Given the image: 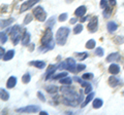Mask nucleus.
<instances>
[{
  "label": "nucleus",
  "mask_w": 124,
  "mask_h": 115,
  "mask_svg": "<svg viewBox=\"0 0 124 115\" xmlns=\"http://www.w3.org/2000/svg\"><path fill=\"white\" fill-rule=\"evenodd\" d=\"M41 45L46 48V51L52 49L55 46V41L53 39V33H52V28H48L45 31L44 36L41 37Z\"/></svg>",
  "instance_id": "obj_1"
},
{
  "label": "nucleus",
  "mask_w": 124,
  "mask_h": 115,
  "mask_svg": "<svg viewBox=\"0 0 124 115\" xmlns=\"http://www.w3.org/2000/svg\"><path fill=\"white\" fill-rule=\"evenodd\" d=\"M70 33V29L67 28V27H61L57 30L56 32V36H55V41L58 45H64L66 43V40H67V37Z\"/></svg>",
  "instance_id": "obj_2"
},
{
  "label": "nucleus",
  "mask_w": 124,
  "mask_h": 115,
  "mask_svg": "<svg viewBox=\"0 0 124 115\" xmlns=\"http://www.w3.org/2000/svg\"><path fill=\"white\" fill-rule=\"evenodd\" d=\"M77 63L73 58H67L65 61L61 62L58 66V69L60 70H67L70 72H76L77 71Z\"/></svg>",
  "instance_id": "obj_3"
},
{
  "label": "nucleus",
  "mask_w": 124,
  "mask_h": 115,
  "mask_svg": "<svg viewBox=\"0 0 124 115\" xmlns=\"http://www.w3.org/2000/svg\"><path fill=\"white\" fill-rule=\"evenodd\" d=\"M9 32H10L11 40H13L14 45H17L19 42L22 40V37H21V27L18 26V25H16L11 29H9Z\"/></svg>",
  "instance_id": "obj_4"
},
{
  "label": "nucleus",
  "mask_w": 124,
  "mask_h": 115,
  "mask_svg": "<svg viewBox=\"0 0 124 115\" xmlns=\"http://www.w3.org/2000/svg\"><path fill=\"white\" fill-rule=\"evenodd\" d=\"M32 14L35 17L36 20L39 21V22H45L46 19V13L41 6L35 7V8L33 9V11H32Z\"/></svg>",
  "instance_id": "obj_5"
},
{
  "label": "nucleus",
  "mask_w": 124,
  "mask_h": 115,
  "mask_svg": "<svg viewBox=\"0 0 124 115\" xmlns=\"http://www.w3.org/2000/svg\"><path fill=\"white\" fill-rule=\"evenodd\" d=\"M17 112L19 113H36L39 111V107L36 106V105H29V106H26L24 108H18Z\"/></svg>",
  "instance_id": "obj_6"
},
{
  "label": "nucleus",
  "mask_w": 124,
  "mask_h": 115,
  "mask_svg": "<svg viewBox=\"0 0 124 115\" xmlns=\"http://www.w3.org/2000/svg\"><path fill=\"white\" fill-rule=\"evenodd\" d=\"M87 28L90 33H95L98 29V18L97 17H93L90 19L89 24L87 26Z\"/></svg>",
  "instance_id": "obj_7"
},
{
  "label": "nucleus",
  "mask_w": 124,
  "mask_h": 115,
  "mask_svg": "<svg viewBox=\"0 0 124 115\" xmlns=\"http://www.w3.org/2000/svg\"><path fill=\"white\" fill-rule=\"evenodd\" d=\"M38 1H39V0H27L26 2H24L21 5V7H20V13H25V11H27L29 8H31L32 6L35 5Z\"/></svg>",
  "instance_id": "obj_8"
},
{
  "label": "nucleus",
  "mask_w": 124,
  "mask_h": 115,
  "mask_svg": "<svg viewBox=\"0 0 124 115\" xmlns=\"http://www.w3.org/2000/svg\"><path fill=\"white\" fill-rule=\"evenodd\" d=\"M30 38H31L30 33L28 31H25L22 36V40H21V43L23 46H27V45L30 44Z\"/></svg>",
  "instance_id": "obj_9"
},
{
  "label": "nucleus",
  "mask_w": 124,
  "mask_h": 115,
  "mask_svg": "<svg viewBox=\"0 0 124 115\" xmlns=\"http://www.w3.org/2000/svg\"><path fill=\"white\" fill-rule=\"evenodd\" d=\"M119 72H120L119 65L112 63L110 65V67H108V73H111L112 75H117V74H119Z\"/></svg>",
  "instance_id": "obj_10"
},
{
  "label": "nucleus",
  "mask_w": 124,
  "mask_h": 115,
  "mask_svg": "<svg viewBox=\"0 0 124 115\" xmlns=\"http://www.w3.org/2000/svg\"><path fill=\"white\" fill-rule=\"evenodd\" d=\"M86 10H87L86 6H85V5H81V6H79L75 10V16L78 17V18H82V17L85 16V13H86Z\"/></svg>",
  "instance_id": "obj_11"
},
{
  "label": "nucleus",
  "mask_w": 124,
  "mask_h": 115,
  "mask_svg": "<svg viewBox=\"0 0 124 115\" xmlns=\"http://www.w3.org/2000/svg\"><path fill=\"white\" fill-rule=\"evenodd\" d=\"M121 80H120L119 78L115 77V75H112L110 78H108V84L112 86V87H116L120 85V84H122V82H120Z\"/></svg>",
  "instance_id": "obj_12"
},
{
  "label": "nucleus",
  "mask_w": 124,
  "mask_h": 115,
  "mask_svg": "<svg viewBox=\"0 0 124 115\" xmlns=\"http://www.w3.org/2000/svg\"><path fill=\"white\" fill-rule=\"evenodd\" d=\"M58 69V66L57 65H49L48 68H46V78H49L50 76H51L52 74L54 75V73H55V71Z\"/></svg>",
  "instance_id": "obj_13"
},
{
  "label": "nucleus",
  "mask_w": 124,
  "mask_h": 115,
  "mask_svg": "<svg viewBox=\"0 0 124 115\" xmlns=\"http://www.w3.org/2000/svg\"><path fill=\"white\" fill-rule=\"evenodd\" d=\"M17 84V77L16 76H10L6 81V87L7 89H14Z\"/></svg>",
  "instance_id": "obj_14"
},
{
  "label": "nucleus",
  "mask_w": 124,
  "mask_h": 115,
  "mask_svg": "<svg viewBox=\"0 0 124 115\" xmlns=\"http://www.w3.org/2000/svg\"><path fill=\"white\" fill-rule=\"evenodd\" d=\"M29 65H31V66H33V67H36L38 69L46 68V63L44 61H31L29 63Z\"/></svg>",
  "instance_id": "obj_15"
},
{
  "label": "nucleus",
  "mask_w": 124,
  "mask_h": 115,
  "mask_svg": "<svg viewBox=\"0 0 124 115\" xmlns=\"http://www.w3.org/2000/svg\"><path fill=\"white\" fill-rule=\"evenodd\" d=\"M107 29L110 33H113L118 29V25L116 24L115 22H108V25H107Z\"/></svg>",
  "instance_id": "obj_16"
},
{
  "label": "nucleus",
  "mask_w": 124,
  "mask_h": 115,
  "mask_svg": "<svg viewBox=\"0 0 124 115\" xmlns=\"http://www.w3.org/2000/svg\"><path fill=\"white\" fill-rule=\"evenodd\" d=\"M119 57H120L119 52H113V53H110V55H108V57L107 58V62L112 63V62H114V61H116V60H119V59H120Z\"/></svg>",
  "instance_id": "obj_17"
},
{
  "label": "nucleus",
  "mask_w": 124,
  "mask_h": 115,
  "mask_svg": "<svg viewBox=\"0 0 124 115\" xmlns=\"http://www.w3.org/2000/svg\"><path fill=\"white\" fill-rule=\"evenodd\" d=\"M14 56H15V51L14 49H10V51L5 52V55H4V57L2 58V60L3 61H10L14 58Z\"/></svg>",
  "instance_id": "obj_18"
},
{
  "label": "nucleus",
  "mask_w": 124,
  "mask_h": 115,
  "mask_svg": "<svg viewBox=\"0 0 124 115\" xmlns=\"http://www.w3.org/2000/svg\"><path fill=\"white\" fill-rule=\"evenodd\" d=\"M0 98H1L2 101L6 102L7 100L9 99V94L4 89H0Z\"/></svg>",
  "instance_id": "obj_19"
},
{
  "label": "nucleus",
  "mask_w": 124,
  "mask_h": 115,
  "mask_svg": "<svg viewBox=\"0 0 124 115\" xmlns=\"http://www.w3.org/2000/svg\"><path fill=\"white\" fill-rule=\"evenodd\" d=\"M72 79L73 78H70V77H68V76H66V77L60 79L59 82L62 84V85H70V84L72 83Z\"/></svg>",
  "instance_id": "obj_20"
},
{
  "label": "nucleus",
  "mask_w": 124,
  "mask_h": 115,
  "mask_svg": "<svg viewBox=\"0 0 124 115\" xmlns=\"http://www.w3.org/2000/svg\"><path fill=\"white\" fill-rule=\"evenodd\" d=\"M94 93H90V94H88L87 95V97H86V99H85V101L82 103V107H85L86 105H88L89 103H90L91 101H92V99L94 98Z\"/></svg>",
  "instance_id": "obj_21"
},
{
  "label": "nucleus",
  "mask_w": 124,
  "mask_h": 115,
  "mask_svg": "<svg viewBox=\"0 0 124 115\" xmlns=\"http://www.w3.org/2000/svg\"><path fill=\"white\" fill-rule=\"evenodd\" d=\"M102 105L103 102L101 99H94V101H93V108L94 109H99Z\"/></svg>",
  "instance_id": "obj_22"
},
{
  "label": "nucleus",
  "mask_w": 124,
  "mask_h": 115,
  "mask_svg": "<svg viewBox=\"0 0 124 115\" xmlns=\"http://www.w3.org/2000/svg\"><path fill=\"white\" fill-rule=\"evenodd\" d=\"M112 13H113V6L112 7H107V8L103 9V17L106 19H108L111 16H112Z\"/></svg>",
  "instance_id": "obj_23"
},
{
  "label": "nucleus",
  "mask_w": 124,
  "mask_h": 115,
  "mask_svg": "<svg viewBox=\"0 0 124 115\" xmlns=\"http://www.w3.org/2000/svg\"><path fill=\"white\" fill-rule=\"evenodd\" d=\"M46 91H48L49 94L53 95V94H57V91H58L59 89H58L56 85H49V86L46 87Z\"/></svg>",
  "instance_id": "obj_24"
},
{
  "label": "nucleus",
  "mask_w": 124,
  "mask_h": 115,
  "mask_svg": "<svg viewBox=\"0 0 124 115\" xmlns=\"http://www.w3.org/2000/svg\"><path fill=\"white\" fill-rule=\"evenodd\" d=\"M14 19H7V20H1V28L3 29V28H5V27H7V26H9L10 24H13L14 23Z\"/></svg>",
  "instance_id": "obj_25"
},
{
  "label": "nucleus",
  "mask_w": 124,
  "mask_h": 115,
  "mask_svg": "<svg viewBox=\"0 0 124 115\" xmlns=\"http://www.w3.org/2000/svg\"><path fill=\"white\" fill-rule=\"evenodd\" d=\"M95 45H96L95 40L94 39H90V40H88L86 42L85 46H86V48H88V49H93V48H95Z\"/></svg>",
  "instance_id": "obj_26"
},
{
  "label": "nucleus",
  "mask_w": 124,
  "mask_h": 115,
  "mask_svg": "<svg viewBox=\"0 0 124 115\" xmlns=\"http://www.w3.org/2000/svg\"><path fill=\"white\" fill-rule=\"evenodd\" d=\"M67 76V73L66 72H61V73H58L56 75H53V79H55V80H60L62 78H64V77H66Z\"/></svg>",
  "instance_id": "obj_27"
},
{
  "label": "nucleus",
  "mask_w": 124,
  "mask_h": 115,
  "mask_svg": "<svg viewBox=\"0 0 124 115\" xmlns=\"http://www.w3.org/2000/svg\"><path fill=\"white\" fill-rule=\"evenodd\" d=\"M77 56H78V59H79V61H84V60H86L87 58L89 57L88 52H86V51L79 52V53H77Z\"/></svg>",
  "instance_id": "obj_28"
},
{
  "label": "nucleus",
  "mask_w": 124,
  "mask_h": 115,
  "mask_svg": "<svg viewBox=\"0 0 124 115\" xmlns=\"http://www.w3.org/2000/svg\"><path fill=\"white\" fill-rule=\"evenodd\" d=\"M83 31V25L82 24H78L75 28H73V34H80L81 32Z\"/></svg>",
  "instance_id": "obj_29"
},
{
  "label": "nucleus",
  "mask_w": 124,
  "mask_h": 115,
  "mask_svg": "<svg viewBox=\"0 0 124 115\" xmlns=\"http://www.w3.org/2000/svg\"><path fill=\"white\" fill-rule=\"evenodd\" d=\"M30 80H31V75H30L29 73H25L24 75H23V77H22V81H23V83L27 84V83H29V82H30Z\"/></svg>",
  "instance_id": "obj_30"
},
{
  "label": "nucleus",
  "mask_w": 124,
  "mask_h": 115,
  "mask_svg": "<svg viewBox=\"0 0 124 115\" xmlns=\"http://www.w3.org/2000/svg\"><path fill=\"white\" fill-rule=\"evenodd\" d=\"M55 22H56V18L52 17L48 22H46V26H48V28H52V27L55 25Z\"/></svg>",
  "instance_id": "obj_31"
},
{
  "label": "nucleus",
  "mask_w": 124,
  "mask_h": 115,
  "mask_svg": "<svg viewBox=\"0 0 124 115\" xmlns=\"http://www.w3.org/2000/svg\"><path fill=\"white\" fill-rule=\"evenodd\" d=\"M0 37H1V40H0L1 44H4L5 42L7 41V35H6V33L4 31H2L1 33H0Z\"/></svg>",
  "instance_id": "obj_32"
},
{
  "label": "nucleus",
  "mask_w": 124,
  "mask_h": 115,
  "mask_svg": "<svg viewBox=\"0 0 124 115\" xmlns=\"http://www.w3.org/2000/svg\"><path fill=\"white\" fill-rule=\"evenodd\" d=\"M108 4H110V3H108V0H100V2H99V5L102 9L107 8V7L108 6Z\"/></svg>",
  "instance_id": "obj_33"
},
{
  "label": "nucleus",
  "mask_w": 124,
  "mask_h": 115,
  "mask_svg": "<svg viewBox=\"0 0 124 115\" xmlns=\"http://www.w3.org/2000/svg\"><path fill=\"white\" fill-rule=\"evenodd\" d=\"M31 21H32V16H31V14H27V16L25 17V19H24V21H23V24L28 25Z\"/></svg>",
  "instance_id": "obj_34"
},
{
  "label": "nucleus",
  "mask_w": 124,
  "mask_h": 115,
  "mask_svg": "<svg viewBox=\"0 0 124 115\" xmlns=\"http://www.w3.org/2000/svg\"><path fill=\"white\" fill-rule=\"evenodd\" d=\"M103 48L101 47H97L95 49V55L97 56V57H103Z\"/></svg>",
  "instance_id": "obj_35"
},
{
  "label": "nucleus",
  "mask_w": 124,
  "mask_h": 115,
  "mask_svg": "<svg viewBox=\"0 0 124 115\" xmlns=\"http://www.w3.org/2000/svg\"><path fill=\"white\" fill-rule=\"evenodd\" d=\"M67 13H61L60 16H59V18H58V20H59V22H65L67 20Z\"/></svg>",
  "instance_id": "obj_36"
},
{
  "label": "nucleus",
  "mask_w": 124,
  "mask_h": 115,
  "mask_svg": "<svg viewBox=\"0 0 124 115\" xmlns=\"http://www.w3.org/2000/svg\"><path fill=\"white\" fill-rule=\"evenodd\" d=\"M82 78L85 79V80H90L93 78V74L92 73H86V74H84L82 76Z\"/></svg>",
  "instance_id": "obj_37"
},
{
  "label": "nucleus",
  "mask_w": 124,
  "mask_h": 115,
  "mask_svg": "<svg viewBox=\"0 0 124 115\" xmlns=\"http://www.w3.org/2000/svg\"><path fill=\"white\" fill-rule=\"evenodd\" d=\"M85 68H86V66H85L84 64H78L77 65V72H81L85 70Z\"/></svg>",
  "instance_id": "obj_38"
},
{
  "label": "nucleus",
  "mask_w": 124,
  "mask_h": 115,
  "mask_svg": "<svg viewBox=\"0 0 124 115\" xmlns=\"http://www.w3.org/2000/svg\"><path fill=\"white\" fill-rule=\"evenodd\" d=\"M115 39H116V42H117V43H120V44L124 43V37L123 36H117Z\"/></svg>",
  "instance_id": "obj_39"
},
{
  "label": "nucleus",
  "mask_w": 124,
  "mask_h": 115,
  "mask_svg": "<svg viewBox=\"0 0 124 115\" xmlns=\"http://www.w3.org/2000/svg\"><path fill=\"white\" fill-rule=\"evenodd\" d=\"M84 93L86 94V95H88V94L92 93V86H91V84H89L88 86H86V87H85V90H84Z\"/></svg>",
  "instance_id": "obj_40"
},
{
  "label": "nucleus",
  "mask_w": 124,
  "mask_h": 115,
  "mask_svg": "<svg viewBox=\"0 0 124 115\" xmlns=\"http://www.w3.org/2000/svg\"><path fill=\"white\" fill-rule=\"evenodd\" d=\"M37 97L41 102H46V98H45V96L42 95L41 91H37Z\"/></svg>",
  "instance_id": "obj_41"
},
{
  "label": "nucleus",
  "mask_w": 124,
  "mask_h": 115,
  "mask_svg": "<svg viewBox=\"0 0 124 115\" xmlns=\"http://www.w3.org/2000/svg\"><path fill=\"white\" fill-rule=\"evenodd\" d=\"M4 55H5V53H4V48L1 46V47H0V57H1V60H2V58L4 57Z\"/></svg>",
  "instance_id": "obj_42"
},
{
  "label": "nucleus",
  "mask_w": 124,
  "mask_h": 115,
  "mask_svg": "<svg viewBox=\"0 0 124 115\" xmlns=\"http://www.w3.org/2000/svg\"><path fill=\"white\" fill-rule=\"evenodd\" d=\"M108 3H110L111 6H116V4H117V1H116V0H108Z\"/></svg>",
  "instance_id": "obj_43"
},
{
  "label": "nucleus",
  "mask_w": 124,
  "mask_h": 115,
  "mask_svg": "<svg viewBox=\"0 0 124 115\" xmlns=\"http://www.w3.org/2000/svg\"><path fill=\"white\" fill-rule=\"evenodd\" d=\"M77 23V19L73 18V19H70V24H76Z\"/></svg>",
  "instance_id": "obj_44"
},
{
  "label": "nucleus",
  "mask_w": 124,
  "mask_h": 115,
  "mask_svg": "<svg viewBox=\"0 0 124 115\" xmlns=\"http://www.w3.org/2000/svg\"><path fill=\"white\" fill-rule=\"evenodd\" d=\"M85 21H87V17H82V19H81V23H84Z\"/></svg>",
  "instance_id": "obj_45"
},
{
  "label": "nucleus",
  "mask_w": 124,
  "mask_h": 115,
  "mask_svg": "<svg viewBox=\"0 0 124 115\" xmlns=\"http://www.w3.org/2000/svg\"><path fill=\"white\" fill-rule=\"evenodd\" d=\"M39 114L40 115H48V112H46V111H40Z\"/></svg>",
  "instance_id": "obj_46"
},
{
  "label": "nucleus",
  "mask_w": 124,
  "mask_h": 115,
  "mask_svg": "<svg viewBox=\"0 0 124 115\" xmlns=\"http://www.w3.org/2000/svg\"><path fill=\"white\" fill-rule=\"evenodd\" d=\"M33 49H34V44H31V45H30V49H29V51H33Z\"/></svg>",
  "instance_id": "obj_47"
},
{
  "label": "nucleus",
  "mask_w": 124,
  "mask_h": 115,
  "mask_svg": "<svg viewBox=\"0 0 124 115\" xmlns=\"http://www.w3.org/2000/svg\"><path fill=\"white\" fill-rule=\"evenodd\" d=\"M65 1H66V3H69V2H72L73 0H65Z\"/></svg>",
  "instance_id": "obj_48"
}]
</instances>
